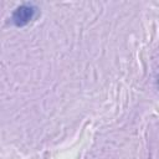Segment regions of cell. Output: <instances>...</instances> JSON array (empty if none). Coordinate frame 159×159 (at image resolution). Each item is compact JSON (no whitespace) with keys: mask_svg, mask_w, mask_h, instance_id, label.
Listing matches in <instances>:
<instances>
[{"mask_svg":"<svg viewBox=\"0 0 159 159\" xmlns=\"http://www.w3.org/2000/svg\"><path fill=\"white\" fill-rule=\"evenodd\" d=\"M37 14V7L32 4H22L20 6H17L15 9V11L12 12L11 16V21L15 26L21 27L27 25L30 21H32L35 19Z\"/></svg>","mask_w":159,"mask_h":159,"instance_id":"1","label":"cell"}]
</instances>
